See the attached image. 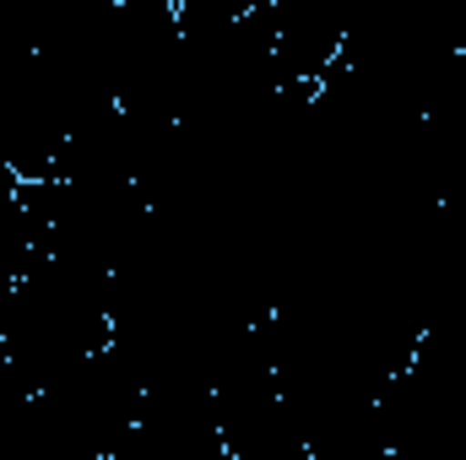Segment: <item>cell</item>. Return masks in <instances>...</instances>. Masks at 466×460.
Listing matches in <instances>:
<instances>
[{"instance_id":"obj_1","label":"cell","mask_w":466,"mask_h":460,"mask_svg":"<svg viewBox=\"0 0 466 460\" xmlns=\"http://www.w3.org/2000/svg\"><path fill=\"white\" fill-rule=\"evenodd\" d=\"M11 304H16V282L0 271V346H5V325H11Z\"/></svg>"}]
</instances>
